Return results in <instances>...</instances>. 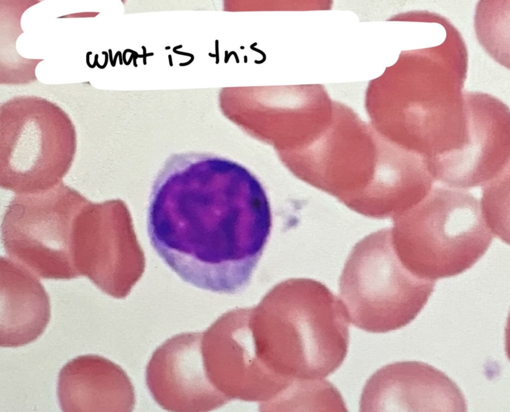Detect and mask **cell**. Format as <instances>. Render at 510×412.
<instances>
[{"mask_svg":"<svg viewBox=\"0 0 510 412\" xmlns=\"http://www.w3.org/2000/svg\"><path fill=\"white\" fill-rule=\"evenodd\" d=\"M305 157L304 177L308 183L352 210L367 196L379 177L382 139L371 125L340 104Z\"/></svg>","mask_w":510,"mask_h":412,"instance_id":"7","label":"cell"},{"mask_svg":"<svg viewBox=\"0 0 510 412\" xmlns=\"http://www.w3.org/2000/svg\"><path fill=\"white\" fill-rule=\"evenodd\" d=\"M213 182L178 176L151 191V244L183 280L210 289L238 276L253 255L262 226L247 201L230 191L223 199Z\"/></svg>","mask_w":510,"mask_h":412,"instance_id":"1","label":"cell"},{"mask_svg":"<svg viewBox=\"0 0 510 412\" xmlns=\"http://www.w3.org/2000/svg\"><path fill=\"white\" fill-rule=\"evenodd\" d=\"M0 346L34 341L50 321L48 294L36 276L9 258H0Z\"/></svg>","mask_w":510,"mask_h":412,"instance_id":"13","label":"cell"},{"mask_svg":"<svg viewBox=\"0 0 510 412\" xmlns=\"http://www.w3.org/2000/svg\"><path fill=\"white\" fill-rule=\"evenodd\" d=\"M482 187L480 203L484 219L494 235L509 243L506 224L509 216L510 170Z\"/></svg>","mask_w":510,"mask_h":412,"instance_id":"14","label":"cell"},{"mask_svg":"<svg viewBox=\"0 0 510 412\" xmlns=\"http://www.w3.org/2000/svg\"><path fill=\"white\" fill-rule=\"evenodd\" d=\"M268 333L280 360L296 379H321L348 352L349 320L339 297L311 278L289 279L266 295Z\"/></svg>","mask_w":510,"mask_h":412,"instance_id":"3","label":"cell"},{"mask_svg":"<svg viewBox=\"0 0 510 412\" xmlns=\"http://www.w3.org/2000/svg\"><path fill=\"white\" fill-rule=\"evenodd\" d=\"M475 99L465 101L468 142L437 174L436 180L444 186L463 190L483 186L510 170L509 110L496 99Z\"/></svg>","mask_w":510,"mask_h":412,"instance_id":"9","label":"cell"},{"mask_svg":"<svg viewBox=\"0 0 510 412\" xmlns=\"http://www.w3.org/2000/svg\"><path fill=\"white\" fill-rule=\"evenodd\" d=\"M202 332H186L168 339L153 353L146 383L154 400L174 412H202L228 402L210 382L204 367Z\"/></svg>","mask_w":510,"mask_h":412,"instance_id":"10","label":"cell"},{"mask_svg":"<svg viewBox=\"0 0 510 412\" xmlns=\"http://www.w3.org/2000/svg\"><path fill=\"white\" fill-rule=\"evenodd\" d=\"M90 202L62 182L41 192L16 194L2 223L5 252L37 277H79L75 232L79 216Z\"/></svg>","mask_w":510,"mask_h":412,"instance_id":"6","label":"cell"},{"mask_svg":"<svg viewBox=\"0 0 510 412\" xmlns=\"http://www.w3.org/2000/svg\"><path fill=\"white\" fill-rule=\"evenodd\" d=\"M435 281L420 278L401 263L391 228L372 233L353 247L339 282V296L356 327L386 333L412 322L432 293Z\"/></svg>","mask_w":510,"mask_h":412,"instance_id":"4","label":"cell"},{"mask_svg":"<svg viewBox=\"0 0 510 412\" xmlns=\"http://www.w3.org/2000/svg\"><path fill=\"white\" fill-rule=\"evenodd\" d=\"M92 54V52H91V51H89V52H88L87 53V55H86V59H86V62H87V65L90 68H94L96 66V59H95V60H94V64L93 65H91L90 64V63L89 62V56H90V54Z\"/></svg>","mask_w":510,"mask_h":412,"instance_id":"15","label":"cell"},{"mask_svg":"<svg viewBox=\"0 0 510 412\" xmlns=\"http://www.w3.org/2000/svg\"><path fill=\"white\" fill-rule=\"evenodd\" d=\"M57 395L64 412H129L133 385L123 369L100 356H78L61 369Z\"/></svg>","mask_w":510,"mask_h":412,"instance_id":"12","label":"cell"},{"mask_svg":"<svg viewBox=\"0 0 510 412\" xmlns=\"http://www.w3.org/2000/svg\"><path fill=\"white\" fill-rule=\"evenodd\" d=\"M74 258L80 276L113 297L128 294L144 272L145 257L122 201H91L84 208L77 224Z\"/></svg>","mask_w":510,"mask_h":412,"instance_id":"8","label":"cell"},{"mask_svg":"<svg viewBox=\"0 0 510 412\" xmlns=\"http://www.w3.org/2000/svg\"><path fill=\"white\" fill-rule=\"evenodd\" d=\"M360 411L465 412L467 405L456 384L427 364L403 361L383 366L367 381Z\"/></svg>","mask_w":510,"mask_h":412,"instance_id":"11","label":"cell"},{"mask_svg":"<svg viewBox=\"0 0 510 412\" xmlns=\"http://www.w3.org/2000/svg\"><path fill=\"white\" fill-rule=\"evenodd\" d=\"M75 128L50 103L13 102L0 114V186L16 194L50 189L62 182L74 159Z\"/></svg>","mask_w":510,"mask_h":412,"instance_id":"5","label":"cell"},{"mask_svg":"<svg viewBox=\"0 0 510 412\" xmlns=\"http://www.w3.org/2000/svg\"><path fill=\"white\" fill-rule=\"evenodd\" d=\"M392 219V242L401 263L416 276L434 281L473 267L494 236L479 200L466 190L433 187Z\"/></svg>","mask_w":510,"mask_h":412,"instance_id":"2","label":"cell"}]
</instances>
